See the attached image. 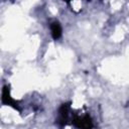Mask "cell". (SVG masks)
Masks as SVG:
<instances>
[{"label": "cell", "instance_id": "cell-1", "mask_svg": "<svg viewBox=\"0 0 129 129\" xmlns=\"http://www.w3.org/2000/svg\"><path fill=\"white\" fill-rule=\"evenodd\" d=\"M72 124L78 129H93L94 128V122L89 113H86L83 116L75 114L72 118Z\"/></svg>", "mask_w": 129, "mask_h": 129}, {"label": "cell", "instance_id": "cell-2", "mask_svg": "<svg viewBox=\"0 0 129 129\" xmlns=\"http://www.w3.org/2000/svg\"><path fill=\"white\" fill-rule=\"evenodd\" d=\"M70 112H71V102L62 103L58 109V116L56 119V123L60 127L67 126L70 122Z\"/></svg>", "mask_w": 129, "mask_h": 129}, {"label": "cell", "instance_id": "cell-3", "mask_svg": "<svg viewBox=\"0 0 129 129\" xmlns=\"http://www.w3.org/2000/svg\"><path fill=\"white\" fill-rule=\"evenodd\" d=\"M1 102L3 105H6V106H10L12 107L13 109H15L16 111L18 112H21V108L18 104V102L16 100H14L11 95H10V87L5 85L3 86V89H2V94H1Z\"/></svg>", "mask_w": 129, "mask_h": 129}, {"label": "cell", "instance_id": "cell-4", "mask_svg": "<svg viewBox=\"0 0 129 129\" xmlns=\"http://www.w3.org/2000/svg\"><path fill=\"white\" fill-rule=\"evenodd\" d=\"M50 27V33H51V37L54 39V40H57L58 38L61 37V34H62V28H61V25L58 21L54 20L50 23L49 25Z\"/></svg>", "mask_w": 129, "mask_h": 129}]
</instances>
